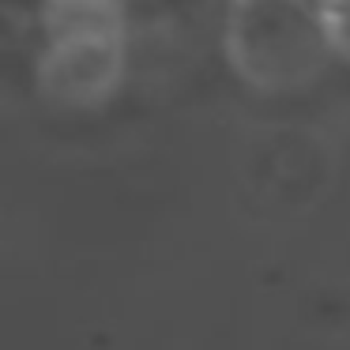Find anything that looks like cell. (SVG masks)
Returning <instances> with one entry per match:
<instances>
[{"label": "cell", "mask_w": 350, "mask_h": 350, "mask_svg": "<svg viewBox=\"0 0 350 350\" xmlns=\"http://www.w3.org/2000/svg\"><path fill=\"white\" fill-rule=\"evenodd\" d=\"M317 23H320L327 49L350 57V0H320Z\"/></svg>", "instance_id": "2"}, {"label": "cell", "mask_w": 350, "mask_h": 350, "mask_svg": "<svg viewBox=\"0 0 350 350\" xmlns=\"http://www.w3.org/2000/svg\"><path fill=\"white\" fill-rule=\"evenodd\" d=\"M121 72V42L113 27L57 34L46 61V87L64 102H94Z\"/></svg>", "instance_id": "1"}]
</instances>
